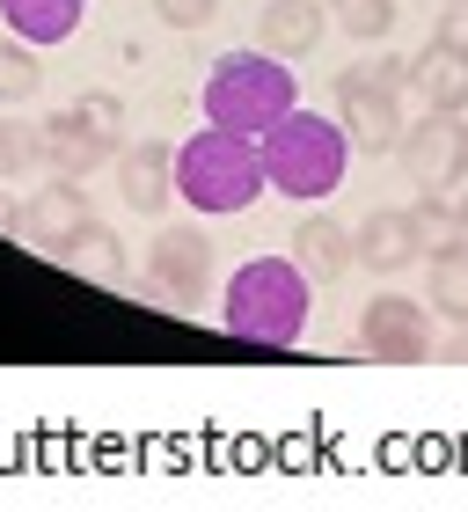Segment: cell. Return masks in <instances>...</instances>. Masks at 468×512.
<instances>
[{"instance_id":"277c9868","label":"cell","mask_w":468,"mask_h":512,"mask_svg":"<svg viewBox=\"0 0 468 512\" xmlns=\"http://www.w3.org/2000/svg\"><path fill=\"white\" fill-rule=\"evenodd\" d=\"M264 176H271V191L278 198H300V205H315V198H330L344 169H351V132L344 118H322V110H286L264 139Z\"/></svg>"},{"instance_id":"484cf974","label":"cell","mask_w":468,"mask_h":512,"mask_svg":"<svg viewBox=\"0 0 468 512\" xmlns=\"http://www.w3.org/2000/svg\"><path fill=\"white\" fill-rule=\"evenodd\" d=\"M74 110H81V118H88V125H96V132H110V139H117V132H125V103H117V96H81Z\"/></svg>"},{"instance_id":"44dd1931","label":"cell","mask_w":468,"mask_h":512,"mask_svg":"<svg viewBox=\"0 0 468 512\" xmlns=\"http://www.w3.org/2000/svg\"><path fill=\"white\" fill-rule=\"evenodd\" d=\"M37 44H22V37H8L0 44V110H15V103H30L37 96Z\"/></svg>"},{"instance_id":"83f0119b","label":"cell","mask_w":468,"mask_h":512,"mask_svg":"<svg viewBox=\"0 0 468 512\" xmlns=\"http://www.w3.org/2000/svg\"><path fill=\"white\" fill-rule=\"evenodd\" d=\"M461 227H468V183H461Z\"/></svg>"},{"instance_id":"d6986e66","label":"cell","mask_w":468,"mask_h":512,"mask_svg":"<svg viewBox=\"0 0 468 512\" xmlns=\"http://www.w3.org/2000/svg\"><path fill=\"white\" fill-rule=\"evenodd\" d=\"M432 315L468 322V242L447 249V256H432Z\"/></svg>"},{"instance_id":"2e32d148","label":"cell","mask_w":468,"mask_h":512,"mask_svg":"<svg viewBox=\"0 0 468 512\" xmlns=\"http://www.w3.org/2000/svg\"><path fill=\"white\" fill-rule=\"evenodd\" d=\"M81 0H0V22H8V37L22 44H66L81 30Z\"/></svg>"},{"instance_id":"9c48e42d","label":"cell","mask_w":468,"mask_h":512,"mask_svg":"<svg viewBox=\"0 0 468 512\" xmlns=\"http://www.w3.org/2000/svg\"><path fill=\"white\" fill-rule=\"evenodd\" d=\"M88 220V198H81V176H52L44 191L22 198V242L59 256L66 242H74V227Z\"/></svg>"},{"instance_id":"7402d4cb","label":"cell","mask_w":468,"mask_h":512,"mask_svg":"<svg viewBox=\"0 0 468 512\" xmlns=\"http://www.w3.org/2000/svg\"><path fill=\"white\" fill-rule=\"evenodd\" d=\"M337 15H344V37L359 44H381L395 30V0H337Z\"/></svg>"},{"instance_id":"e0dca14e","label":"cell","mask_w":468,"mask_h":512,"mask_svg":"<svg viewBox=\"0 0 468 512\" xmlns=\"http://www.w3.org/2000/svg\"><path fill=\"white\" fill-rule=\"evenodd\" d=\"M293 264L308 271V278H344L351 264H359V242H351L337 220H322V213H315V220H300V227H293Z\"/></svg>"},{"instance_id":"6da1fadb","label":"cell","mask_w":468,"mask_h":512,"mask_svg":"<svg viewBox=\"0 0 468 512\" xmlns=\"http://www.w3.org/2000/svg\"><path fill=\"white\" fill-rule=\"evenodd\" d=\"M308 315H315V278L300 271L293 256H249L220 293L227 337L271 344V352H286V344L308 337Z\"/></svg>"},{"instance_id":"5bb4252c","label":"cell","mask_w":468,"mask_h":512,"mask_svg":"<svg viewBox=\"0 0 468 512\" xmlns=\"http://www.w3.org/2000/svg\"><path fill=\"white\" fill-rule=\"evenodd\" d=\"M351 242H359V264H366V271H381V278L410 271L417 256H425V249H417V235H410V213H366Z\"/></svg>"},{"instance_id":"3957f363","label":"cell","mask_w":468,"mask_h":512,"mask_svg":"<svg viewBox=\"0 0 468 512\" xmlns=\"http://www.w3.org/2000/svg\"><path fill=\"white\" fill-rule=\"evenodd\" d=\"M264 191H271L264 147H256L249 132L205 125L176 147V198L191 205V213H249Z\"/></svg>"},{"instance_id":"4316f807","label":"cell","mask_w":468,"mask_h":512,"mask_svg":"<svg viewBox=\"0 0 468 512\" xmlns=\"http://www.w3.org/2000/svg\"><path fill=\"white\" fill-rule=\"evenodd\" d=\"M439 366H468V322H454V337L439 344Z\"/></svg>"},{"instance_id":"f546056e","label":"cell","mask_w":468,"mask_h":512,"mask_svg":"<svg viewBox=\"0 0 468 512\" xmlns=\"http://www.w3.org/2000/svg\"><path fill=\"white\" fill-rule=\"evenodd\" d=\"M330 8H337V0H330Z\"/></svg>"},{"instance_id":"4fadbf2b","label":"cell","mask_w":468,"mask_h":512,"mask_svg":"<svg viewBox=\"0 0 468 512\" xmlns=\"http://www.w3.org/2000/svg\"><path fill=\"white\" fill-rule=\"evenodd\" d=\"M52 264H66L74 278H88V286H125V242H117V227H103V220H81L74 242H66Z\"/></svg>"},{"instance_id":"f1b7e54d","label":"cell","mask_w":468,"mask_h":512,"mask_svg":"<svg viewBox=\"0 0 468 512\" xmlns=\"http://www.w3.org/2000/svg\"><path fill=\"white\" fill-rule=\"evenodd\" d=\"M454 118H461V125H468V103H461V110H454Z\"/></svg>"},{"instance_id":"ffe728a7","label":"cell","mask_w":468,"mask_h":512,"mask_svg":"<svg viewBox=\"0 0 468 512\" xmlns=\"http://www.w3.org/2000/svg\"><path fill=\"white\" fill-rule=\"evenodd\" d=\"M44 169V125H22L0 110V176H37Z\"/></svg>"},{"instance_id":"7a4b0ae2","label":"cell","mask_w":468,"mask_h":512,"mask_svg":"<svg viewBox=\"0 0 468 512\" xmlns=\"http://www.w3.org/2000/svg\"><path fill=\"white\" fill-rule=\"evenodd\" d=\"M198 103H205V125L264 139L300 103V74H286V59L264 52V44H256V52H220L205 66V96Z\"/></svg>"},{"instance_id":"52a82bcc","label":"cell","mask_w":468,"mask_h":512,"mask_svg":"<svg viewBox=\"0 0 468 512\" xmlns=\"http://www.w3.org/2000/svg\"><path fill=\"white\" fill-rule=\"evenodd\" d=\"M359 352L381 366H425L432 359V300L417 308L410 293H373L359 315Z\"/></svg>"},{"instance_id":"30bf717a","label":"cell","mask_w":468,"mask_h":512,"mask_svg":"<svg viewBox=\"0 0 468 512\" xmlns=\"http://www.w3.org/2000/svg\"><path fill=\"white\" fill-rule=\"evenodd\" d=\"M110 161H117V139L96 132L81 110H59V118L44 125V169H52V176H81L88 183L96 169H110Z\"/></svg>"},{"instance_id":"ba28073f","label":"cell","mask_w":468,"mask_h":512,"mask_svg":"<svg viewBox=\"0 0 468 512\" xmlns=\"http://www.w3.org/2000/svg\"><path fill=\"white\" fill-rule=\"evenodd\" d=\"M337 118L351 132V154H395V147H403V96L359 81L351 66L337 74Z\"/></svg>"},{"instance_id":"8fae6325","label":"cell","mask_w":468,"mask_h":512,"mask_svg":"<svg viewBox=\"0 0 468 512\" xmlns=\"http://www.w3.org/2000/svg\"><path fill=\"white\" fill-rule=\"evenodd\" d=\"M117 191H125L132 213H169L176 198V147L169 139H139V147L117 154Z\"/></svg>"},{"instance_id":"cb8c5ba5","label":"cell","mask_w":468,"mask_h":512,"mask_svg":"<svg viewBox=\"0 0 468 512\" xmlns=\"http://www.w3.org/2000/svg\"><path fill=\"white\" fill-rule=\"evenodd\" d=\"M432 44H447L454 59H468V0H447V15H439V30Z\"/></svg>"},{"instance_id":"ac0fdd59","label":"cell","mask_w":468,"mask_h":512,"mask_svg":"<svg viewBox=\"0 0 468 512\" xmlns=\"http://www.w3.org/2000/svg\"><path fill=\"white\" fill-rule=\"evenodd\" d=\"M410 235H417V249L425 256H447V249H461L468 242V227H461V198H447V191H425L410 205Z\"/></svg>"},{"instance_id":"5b68a950","label":"cell","mask_w":468,"mask_h":512,"mask_svg":"<svg viewBox=\"0 0 468 512\" xmlns=\"http://www.w3.org/2000/svg\"><path fill=\"white\" fill-rule=\"evenodd\" d=\"M213 293V242L198 227H161L147 242V300L161 308H205Z\"/></svg>"},{"instance_id":"8992f818","label":"cell","mask_w":468,"mask_h":512,"mask_svg":"<svg viewBox=\"0 0 468 512\" xmlns=\"http://www.w3.org/2000/svg\"><path fill=\"white\" fill-rule=\"evenodd\" d=\"M403 169H410V183L417 191H461L468 183V125L454 118V110H425L417 125H403Z\"/></svg>"},{"instance_id":"603a6c76","label":"cell","mask_w":468,"mask_h":512,"mask_svg":"<svg viewBox=\"0 0 468 512\" xmlns=\"http://www.w3.org/2000/svg\"><path fill=\"white\" fill-rule=\"evenodd\" d=\"M154 15L169 22V30H205V22L220 15V0H154Z\"/></svg>"},{"instance_id":"9a60e30c","label":"cell","mask_w":468,"mask_h":512,"mask_svg":"<svg viewBox=\"0 0 468 512\" xmlns=\"http://www.w3.org/2000/svg\"><path fill=\"white\" fill-rule=\"evenodd\" d=\"M410 96L425 110H461L468 103V59H454L447 44H425L410 59Z\"/></svg>"},{"instance_id":"d4e9b609","label":"cell","mask_w":468,"mask_h":512,"mask_svg":"<svg viewBox=\"0 0 468 512\" xmlns=\"http://www.w3.org/2000/svg\"><path fill=\"white\" fill-rule=\"evenodd\" d=\"M359 81H373V88H388V96H403L410 88V59H366V66H351Z\"/></svg>"},{"instance_id":"7c38bea8","label":"cell","mask_w":468,"mask_h":512,"mask_svg":"<svg viewBox=\"0 0 468 512\" xmlns=\"http://www.w3.org/2000/svg\"><path fill=\"white\" fill-rule=\"evenodd\" d=\"M322 8H330V0H271L264 15H256V37H264V52H278V59H308L315 44H322V30H330V22H322Z\"/></svg>"}]
</instances>
